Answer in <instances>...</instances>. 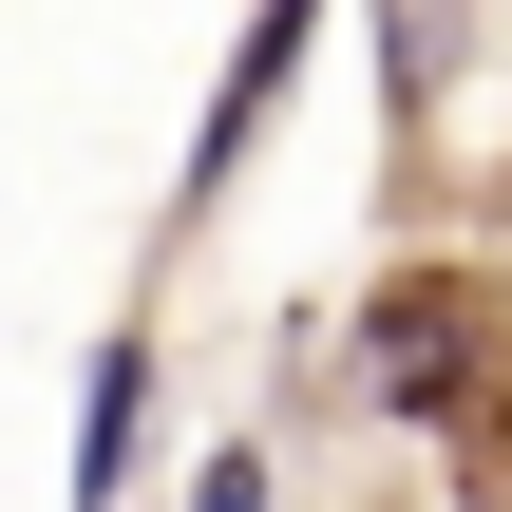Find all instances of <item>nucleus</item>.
Returning <instances> with one entry per match:
<instances>
[{
	"label": "nucleus",
	"instance_id": "f257e3e1",
	"mask_svg": "<svg viewBox=\"0 0 512 512\" xmlns=\"http://www.w3.org/2000/svg\"><path fill=\"white\" fill-rule=\"evenodd\" d=\"M361 399L399 418V437H437V456H475L512 418V304L475 266H399L380 304H361Z\"/></svg>",
	"mask_w": 512,
	"mask_h": 512
},
{
	"label": "nucleus",
	"instance_id": "f03ea898",
	"mask_svg": "<svg viewBox=\"0 0 512 512\" xmlns=\"http://www.w3.org/2000/svg\"><path fill=\"white\" fill-rule=\"evenodd\" d=\"M323 19L342 0H247V38H228V76H209V114H190V190H171V228H209L228 209V171H247V133L304 95V57H323Z\"/></svg>",
	"mask_w": 512,
	"mask_h": 512
},
{
	"label": "nucleus",
	"instance_id": "7ed1b4c3",
	"mask_svg": "<svg viewBox=\"0 0 512 512\" xmlns=\"http://www.w3.org/2000/svg\"><path fill=\"white\" fill-rule=\"evenodd\" d=\"M152 399H171V342L114 323V342L76 361V456H57V494H76V512H133V494H152Z\"/></svg>",
	"mask_w": 512,
	"mask_h": 512
},
{
	"label": "nucleus",
	"instance_id": "20e7f679",
	"mask_svg": "<svg viewBox=\"0 0 512 512\" xmlns=\"http://www.w3.org/2000/svg\"><path fill=\"white\" fill-rule=\"evenodd\" d=\"M190 512H285V456H266V437H228V456L190 475Z\"/></svg>",
	"mask_w": 512,
	"mask_h": 512
}]
</instances>
